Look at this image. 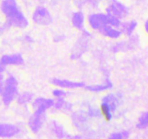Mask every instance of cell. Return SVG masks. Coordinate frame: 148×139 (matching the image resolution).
<instances>
[{"label":"cell","mask_w":148,"mask_h":139,"mask_svg":"<svg viewBox=\"0 0 148 139\" xmlns=\"http://www.w3.org/2000/svg\"><path fill=\"white\" fill-rule=\"evenodd\" d=\"M113 84L109 80H107L106 82L104 84H98V85H90V86H87L86 88L90 91L92 92H101V91H106V90L110 89L112 88Z\"/></svg>","instance_id":"9a60e30c"},{"label":"cell","mask_w":148,"mask_h":139,"mask_svg":"<svg viewBox=\"0 0 148 139\" xmlns=\"http://www.w3.org/2000/svg\"><path fill=\"white\" fill-rule=\"evenodd\" d=\"M67 139H80V137L79 136H66Z\"/></svg>","instance_id":"484cf974"},{"label":"cell","mask_w":148,"mask_h":139,"mask_svg":"<svg viewBox=\"0 0 148 139\" xmlns=\"http://www.w3.org/2000/svg\"><path fill=\"white\" fill-rule=\"evenodd\" d=\"M4 70H5V67H4L3 65H1V63L0 62V75L4 72Z\"/></svg>","instance_id":"4316f807"},{"label":"cell","mask_w":148,"mask_h":139,"mask_svg":"<svg viewBox=\"0 0 148 139\" xmlns=\"http://www.w3.org/2000/svg\"><path fill=\"white\" fill-rule=\"evenodd\" d=\"M0 9L5 16V23L9 28H25L28 26V20L19 8L16 0H2Z\"/></svg>","instance_id":"6da1fadb"},{"label":"cell","mask_w":148,"mask_h":139,"mask_svg":"<svg viewBox=\"0 0 148 139\" xmlns=\"http://www.w3.org/2000/svg\"><path fill=\"white\" fill-rule=\"evenodd\" d=\"M148 125V113L146 112L143 113L141 115V117H140L138 120V123L137 124V128L139 129H145L147 128Z\"/></svg>","instance_id":"d6986e66"},{"label":"cell","mask_w":148,"mask_h":139,"mask_svg":"<svg viewBox=\"0 0 148 139\" xmlns=\"http://www.w3.org/2000/svg\"><path fill=\"white\" fill-rule=\"evenodd\" d=\"M0 62L4 67L7 65H21L24 63V59L20 54H6L1 56Z\"/></svg>","instance_id":"30bf717a"},{"label":"cell","mask_w":148,"mask_h":139,"mask_svg":"<svg viewBox=\"0 0 148 139\" xmlns=\"http://www.w3.org/2000/svg\"><path fill=\"white\" fill-rule=\"evenodd\" d=\"M20 128L18 126L8 123L0 124V138H10L20 133Z\"/></svg>","instance_id":"ba28073f"},{"label":"cell","mask_w":148,"mask_h":139,"mask_svg":"<svg viewBox=\"0 0 148 139\" xmlns=\"http://www.w3.org/2000/svg\"><path fill=\"white\" fill-rule=\"evenodd\" d=\"M53 105H54V101L53 99L42 98V97L36 98L33 103V107L35 109V110L40 109L46 111L51 107H53Z\"/></svg>","instance_id":"8fae6325"},{"label":"cell","mask_w":148,"mask_h":139,"mask_svg":"<svg viewBox=\"0 0 148 139\" xmlns=\"http://www.w3.org/2000/svg\"><path fill=\"white\" fill-rule=\"evenodd\" d=\"M46 111L44 110L36 109L34 114L30 117L28 125L33 133H38L41 129L46 118Z\"/></svg>","instance_id":"8992f818"},{"label":"cell","mask_w":148,"mask_h":139,"mask_svg":"<svg viewBox=\"0 0 148 139\" xmlns=\"http://www.w3.org/2000/svg\"><path fill=\"white\" fill-rule=\"evenodd\" d=\"M88 21L92 29L99 31L101 28L108 25V14L103 13H93L88 16Z\"/></svg>","instance_id":"52a82bcc"},{"label":"cell","mask_w":148,"mask_h":139,"mask_svg":"<svg viewBox=\"0 0 148 139\" xmlns=\"http://www.w3.org/2000/svg\"><path fill=\"white\" fill-rule=\"evenodd\" d=\"M18 93V83L13 75H10L4 81V88L1 96L4 105L8 106L12 102Z\"/></svg>","instance_id":"7a4b0ae2"},{"label":"cell","mask_w":148,"mask_h":139,"mask_svg":"<svg viewBox=\"0 0 148 139\" xmlns=\"http://www.w3.org/2000/svg\"><path fill=\"white\" fill-rule=\"evenodd\" d=\"M51 83L56 86L62 88H78L85 86V83L83 82H76V81L59 79V78H54L52 80Z\"/></svg>","instance_id":"9c48e42d"},{"label":"cell","mask_w":148,"mask_h":139,"mask_svg":"<svg viewBox=\"0 0 148 139\" xmlns=\"http://www.w3.org/2000/svg\"><path fill=\"white\" fill-rule=\"evenodd\" d=\"M55 109H64V110H70L72 109V105L69 102H66L64 98H57L56 103L54 102L53 105Z\"/></svg>","instance_id":"e0dca14e"},{"label":"cell","mask_w":148,"mask_h":139,"mask_svg":"<svg viewBox=\"0 0 148 139\" xmlns=\"http://www.w3.org/2000/svg\"><path fill=\"white\" fill-rule=\"evenodd\" d=\"M88 114L90 117H98L101 114V111L95 108H90L88 110Z\"/></svg>","instance_id":"cb8c5ba5"},{"label":"cell","mask_w":148,"mask_h":139,"mask_svg":"<svg viewBox=\"0 0 148 139\" xmlns=\"http://www.w3.org/2000/svg\"><path fill=\"white\" fill-rule=\"evenodd\" d=\"M33 95L31 93L29 92H24L22 94H20L17 98V102L20 105H25L28 104L33 100Z\"/></svg>","instance_id":"ac0fdd59"},{"label":"cell","mask_w":148,"mask_h":139,"mask_svg":"<svg viewBox=\"0 0 148 139\" xmlns=\"http://www.w3.org/2000/svg\"><path fill=\"white\" fill-rule=\"evenodd\" d=\"M101 1V0H76V4L77 5H78L77 7H81L85 4H89L93 7H96Z\"/></svg>","instance_id":"7402d4cb"},{"label":"cell","mask_w":148,"mask_h":139,"mask_svg":"<svg viewBox=\"0 0 148 139\" xmlns=\"http://www.w3.org/2000/svg\"><path fill=\"white\" fill-rule=\"evenodd\" d=\"M51 131L53 134L58 138L62 139L67 136L63 127L55 121L51 123Z\"/></svg>","instance_id":"2e32d148"},{"label":"cell","mask_w":148,"mask_h":139,"mask_svg":"<svg viewBox=\"0 0 148 139\" xmlns=\"http://www.w3.org/2000/svg\"><path fill=\"white\" fill-rule=\"evenodd\" d=\"M119 104V98L114 94H108L102 99L101 106V114L108 121L112 118V113L116 109Z\"/></svg>","instance_id":"3957f363"},{"label":"cell","mask_w":148,"mask_h":139,"mask_svg":"<svg viewBox=\"0 0 148 139\" xmlns=\"http://www.w3.org/2000/svg\"><path fill=\"white\" fill-rule=\"evenodd\" d=\"M106 11L107 14L114 16L120 20L127 17L130 13L128 7L118 0H111Z\"/></svg>","instance_id":"277c9868"},{"label":"cell","mask_w":148,"mask_h":139,"mask_svg":"<svg viewBox=\"0 0 148 139\" xmlns=\"http://www.w3.org/2000/svg\"><path fill=\"white\" fill-rule=\"evenodd\" d=\"M72 23L75 28L82 30L85 23V14L82 11H77L73 13L72 16Z\"/></svg>","instance_id":"4fadbf2b"},{"label":"cell","mask_w":148,"mask_h":139,"mask_svg":"<svg viewBox=\"0 0 148 139\" xmlns=\"http://www.w3.org/2000/svg\"><path fill=\"white\" fill-rule=\"evenodd\" d=\"M7 28H9V27L7 25L6 23H4V24L2 25H0V35L2 34V33H4Z\"/></svg>","instance_id":"d4e9b609"},{"label":"cell","mask_w":148,"mask_h":139,"mask_svg":"<svg viewBox=\"0 0 148 139\" xmlns=\"http://www.w3.org/2000/svg\"><path fill=\"white\" fill-rule=\"evenodd\" d=\"M137 22L135 20H130V21L121 23L120 28H121V33H124L127 36H132L133 33L137 27Z\"/></svg>","instance_id":"5bb4252c"},{"label":"cell","mask_w":148,"mask_h":139,"mask_svg":"<svg viewBox=\"0 0 148 139\" xmlns=\"http://www.w3.org/2000/svg\"><path fill=\"white\" fill-rule=\"evenodd\" d=\"M108 25L112 26V27L116 28H120L121 25V21L120 19L117 18V17H114V16L109 15L108 14Z\"/></svg>","instance_id":"44dd1931"},{"label":"cell","mask_w":148,"mask_h":139,"mask_svg":"<svg viewBox=\"0 0 148 139\" xmlns=\"http://www.w3.org/2000/svg\"><path fill=\"white\" fill-rule=\"evenodd\" d=\"M99 32L103 36L113 39H119L121 35V30L110 25L105 26L103 28H101L99 30Z\"/></svg>","instance_id":"7c38bea8"},{"label":"cell","mask_w":148,"mask_h":139,"mask_svg":"<svg viewBox=\"0 0 148 139\" xmlns=\"http://www.w3.org/2000/svg\"><path fill=\"white\" fill-rule=\"evenodd\" d=\"M145 30H146V32H147V30H148V22H147V20H146L145 23Z\"/></svg>","instance_id":"83f0119b"},{"label":"cell","mask_w":148,"mask_h":139,"mask_svg":"<svg viewBox=\"0 0 148 139\" xmlns=\"http://www.w3.org/2000/svg\"><path fill=\"white\" fill-rule=\"evenodd\" d=\"M53 96L56 97L57 98H64L66 96V91L62 89H54L53 91Z\"/></svg>","instance_id":"603a6c76"},{"label":"cell","mask_w":148,"mask_h":139,"mask_svg":"<svg viewBox=\"0 0 148 139\" xmlns=\"http://www.w3.org/2000/svg\"><path fill=\"white\" fill-rule=\"evenodd\" d=\"M32 20L39 25H48L52 23V16L50 12L43 6H38L32 14Z\"/></svg>","instance_id":"5b68a950"},{"label":"cell","mask_w":148,"mask_h":139,"mask_svg":"<svg viewBox=\"0 0 148 139\" xmlns=\"http://www.w3.org/2000/svg\"><path fill=\"white\" fill-rule=\"evenodd\" d=\"M129 137H130V133L127 130H124V131L112 133L108 139H128Z\"/></svg>","instance_id":"ffe728a7"}]
</instances>
